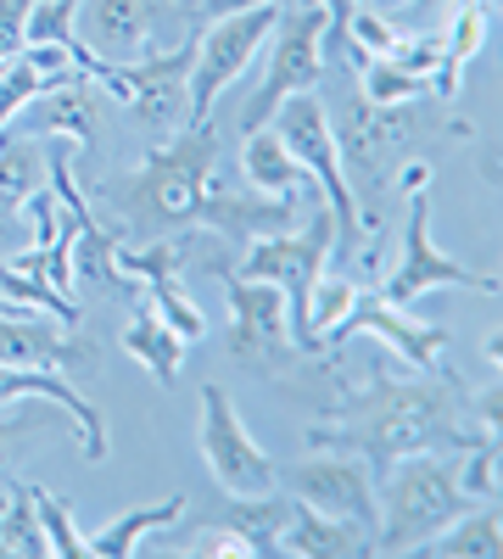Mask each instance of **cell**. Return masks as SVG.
<instances>
[{
    "label": "cell",
    "mask_w": 503,
    "mask_h": 559,
    "mask_svg": "<svg viewBox=\"0 0 503 559\" xmlns=\"http://www.w3.org/2000/svg\"><path fill=\"white\" fill-rule=\"evenodd\" d=\"M470 386H431V381H397L375 376V386L352 397L336 419L313 426V448H347L381 476L392 459L426 453V448H470V442H498L465 414Z\"/></svg>",
    "instance_id": "cell-1"
},
{
    "label": "cell",
    "mask_w": 503,
    "mask_h": 559,
    "mask_svg": "<svg viewBox=\"0 0 503 559\" xmlns=\"http://www.w3.org/2000/svg\"><path fill=\"white\" fill-rule=\"evenodd\" d=\"M465 509L476 503L459 487V448L403 453L375 476V554H420Z\"/></svg>",
    "instance_id": "cell-2"
},
{
    "label": "cell",
    "mask_w": 503,
    "mask_h": 559,
    "mask_svg": "<svg viewBox=\"0 0 503 559\" xmlns=\"http://www.w3.org/2000/svg\"><path fill=\"white\" fill-rule=\"evenodd\" d=\"M331 252H336V218L331 207L308 197V213L297 229H286V236H263L247 247L241 269L247 280H268L274 292L286 297V319H291V347L297 353H325V342L313 336V286L325 280L331 269Z\"/></svg>",
    "instance_id": "cell-3"
},
{
    "label": "cell",
    "mask_w": 503,
    "mask_h": 559,
    "mask_svg": "<svg viewBox=\"0 0 503 559\" xmlns=\"http://www.w3.org/2000/svg\"><path fill=\"white\" fill-rule=\"evenodd\" d=\"M213 163H218V140L207 123H185L179 134H168L163 146L146 157V168L129 185H118V202L134 224H163V229H191L207 191H213Z\"/></svg>",
    "instance_id": "cell-4"
},
{
    "label": "cell",
    "mask_w": 503,
    "mask_h": 559,
    "mask_svg": "<svg viewBox=\"0 0 503 559\" xmlns=\"http://www.w3.org/2000/svg\"><path fill=\"white\" fill-rule=\"evenodd\" d=\"M268 129L286 140V152L297 157V168L308 174L313 197L331 207L336 218V252L331 258H352L363 229H358V191L347 185V163H342V134L325 112V102H319V90H297V96H286L280 107H274Z\"/></svg>",
    "instance_id": "cell-5"
},
{
    "label": "cell",
    "mask_w": 503,
    "mask_h": 559,
    "mask_svg": "<svg viewBox=\"0 0 503 559\" xmlns=\"http://www.w3.org/2000/svg\"><path fill=\"white\" fill-rule=\"evenodd\" d=\"M325 12L308 7V0H297V7L280 12V23H274V57H268V73L258 84V96L241 107V129H263L274 118V107H280L286 96H297V90H319V79H325Z\"/></svg>",
    "instance_id": "cell-6"
},
{
    "label": "cell",
    "mask_w": 503,
    "mask_h": 559,
    "mask_svg": "<svg viewBox=\"0 0 503 559\" xmlns=\"http://www.w3.org/2000/svg\"><path fill=\"white\" fill-rule=\"evenodd\" d=\"M274 23H280V12H274V7H241V12L213 17V23L196 34V62H191V118H185V123H207V118H213L218 96L252 68V57L268 45Z\"/></svg>",
    "instance_id": "cell-7"
},
{
    "label": "cell",
    "mask_w": 503,
    "mask_h": 559,
    "mask_svg": "<svg viewBox=\"0 0 503 559\" xmlns=\"http://www.w3.org/2000/svg\"><path fill=\"white\" fill-rule=\"evenodd\" d=\"M280 487L319 509V515H336V521H352L375 537V471L363 464L358 453L347 448H319L313 459L291 464V471H280Z\"/></svg>",
    "instance_id": "cell-8"
},
{
    "label": "cell",
    "mask_w": 503,
    "mask_h": 559,
    "mask_svg": "<svg viewBox=\"0 0 503 559\" xmlns=\"http://www.w3.org/2000/svg\"><path fill=\"white\" fill-rule=\"evenodd\" d=\"M202 453H207V471L224 492H274L280 487V464H274L252 431H247V419L236 414L230 392L224 386H202Z\"/></svg>",
    "instance_id": "cell-9"
},
{
    "label": "cell",
    "mask_w": 503,
    "mask_h": 559,
    "mask_svg": "<svg viewBox=\"0 0 503 559\" xmlns=\"http://www.w3.org/2000/svg\"><path fill=\"white\" fill-rule=\"evenodd\" d=\"M442 286H465V292H481V297H498V274H476L470 263L459 258H447L436 241H431V202L426 191H415V202H408V236H403V258L386 280V302L408 308V302H420Z\"/></svg>",
    "instance_id": "cell-10"
},
{
    "label": "cell",
    "mask_w": 503,
    "mask_h": 559,
    "mask_svg": "<svg viewBox=\"0 0 503 559\" xmlns=\"http://www.w3.org/2000/svg\"><path fill=\"white\" fill-rule=\"evenodd\" d=\"M191 62H196V39L173 45V51H141L123 68V96L134 123H146L157 140L179 134L191 118Z\"/></svg>",
    "instance_id": "cell-11"
},
{
    "label": "cell",
    "mask_w": 503,
    "mask_h": 559,
    "mask_svg": "<svg viewBox=\"0 0 503 559\" xmlns=\"http://www.w3.org/2000/svg\"><path fill=\"white\" fill-rule=\"evenodd\" d=\"M352 336H381L397 358H408L415 369H426V376H442V347H453L447 331L408 319L397 302H386V297L370 292V286H358L352 308L336 319V331L325 336V347H342V342H352Z\"/></svg>",
    "instance_id": "cell-12"
},
{
    "label": "cell",
    "mask_w": 503,
    "mask_h": 559,
    "mask_svg": "<svg viewBox=\"0 0 503 559\" xmlns=\"http://www.w3.org/2000/svg\"><path fill=\"white\" fill-rule=\"evenodd\" d=\"M152 0H79V45L107 68H129L141 51H152Z\"/></svg>",
    "instance_id": "cell-13"
},
{
    "label": "cell",
    "mask_w": 503,
    "mask_h": 559,
    "mask_svg": "<svg viewBox=\"0 0 503 559\" xmlns=\"http://www.w3.org/2000/svg\"><path fill=\"white\" fill-rule=\"evenodd\" d=\"M302 197H263V191H224V185L213 179V191L196 213V224L218 229V236H236V241H263V236H286V229L302 224Z\"/></svg>",
    "instance_id": "cell-14"
},
{
    "label": "cell",
    "mask_w": 503,
    "mask_h": 559,
    "mask_svg": "<svg viewBox=\"0 0 503 559\" xmlns=\"http://www.w3.org/2000/svg\"><path fill=\"white\" fill-rule=\"evenodd\" d=\"M23 397L57 403V408L73 419V431H79L89 464H101V459L112 453V448H107V419H101V408L89 403V397H79V392L62 381V369H7V364H0V408H12V403H23Z\"/></svg>",
    "instance_id": "cell-15"
},
{
    "label": "cell",
    "mask_w": 503,
    "mask_h": 559,
    "mask_svg": "<svg viewBox=\"0 0 503 559\" xmlns=\"http://www.w3.org/2000/svg\"><path fill=\"white\" fill-rule=\"evenodd\" d=\"M230 286V353L236 358H263L274 347H291V319H286V297L268 286V280H247V274H224Z\"/></svg>",
    "instance_id": "cell-16"
},
{
    "label": "cell",
    "mask_w": 503,
    "mask_h": 559,
    "mask_svg": "<svg viewBox=\"0 0 503 559\" xmlns=\"http://www.w3.org/2000/svg\"><path fill=\"white\" fill-rule=\"evenodd\" d=\"M0 364L7 369H73V364H89V347L62 336L51 319L0 308Z\"/></svg>",
    "instance_id": "cell-17"
},
{
    "label": "cell",
    "mask_w": 503,
    "mask_h": 559,
    "mask_svg": "<svg viewBox=\"0 0 503 559\" xmlns=\"http://www.w3.org/2000/svg\"><path fill=\"white\" fill-rule=\"evenodd\" d=\"M280 554H297V559H363V554H375V537L363 526H352V521L319 515V509L297 503L291 526L280 537Z\"/></svg>",
    "instance_id": "cell-18"
},
{
    "label": "cell",
    "mask_w": 503,
    "mask_h": 559,
    "mask_svg": "<svg viewBox=\"0 0 503 559\" xmlns=\"http://www.w3.org/2000/svg\"><path fill=\"white\" fill-rule=\"evenodd\" d=\"M291 509H297V498L280 492V487H274V492H247V498L230 492V503L218 509L213 526H230L252 548V559H263V554H280V537L291 526Z\"/></svg>",
    "instance_id": "cell-19"
},
{
    "label": "cell",
    "mask_w": 503,
    "mask_h": 559,
    "mask_svg": "<svg viewBox=\"0 0 503 559\" xmlns=\"http://www.w3.org/2000/svg\"><path fill=\"white\" fill-rule=\"evenodd\" d=\"M241 179L252 185V191H263V197H291V191L308 185V174L297 168V157L286 152V140L274 134L268 123L247 129V140H241ZM308 191H313V185H308Z\"/></svg>",
    "instance_id": "cell-20"
},
{
    "label": "cell",
    "mask_w": 503,
    "mask_h": 559,
    "mask_svg": "<svg viewBox=\"0 0 503 559\" xmlns=\"http://www.w3.org/2000/svg\"><path fill=\"white\" fill-rule=\"evenodd\" d=\"M123 353L134 364H146L152 376H157V386H173L179 381V364H185V353H191V342L179 336V331H168L157 308L141 302V313H134L129 331H123Z\"/></svg>",
    "instance_id": "cell-21"
},
{
    "label": "cell",
    "mask_w": 503,
    "mask_h": 559,
    "mask_svg": "<svg viewBox=\"0 0 503 559\" xmlns=\"http://www.w3.org/2000/svg\"><path fill=\"white\" fill-rule=\"evenodd\" d=\"M173 521H185V498H163V503H146V509H129V515L107 521L101 532H89L84 537V554H96V559H129L134 548H141V537L173 526Z\"/></svg>",
    "instance_id": "cell-22"
},
{
    "label": "cell",
    "mask_w": 503,
    "mask_h": 559,
    "mask_svg": "<svg viewBox=\"0 0 503 559\" xmlns=\"http://www.w3.org/2000/svg\"><path fill=\"white\" fill-rule=\"evenodd\" d=\"M28 112H34V129L39 134H62V140H73V146H84V152H96V107H89V96L79 84H57V90H39V96L28 102Z\"/></svg>",
    "instance_id": "cell-23"
},
{
    "label": "cell",
    "mask_w": 503,
    "mask_h": 559,
    "mask_svg": "<svg viewBox=\"0 0 503 559\" xmlns=\"http://www.w3.org/2000/svg\"><path fill=\"white\" fill-rule=\"evenodd\" d=\"M420 554H436V559H498L503 554V515H498V503L465 509L453 526H442L431 543H420Z\"/></svg>",
    "instance_id": "cell-24"
},
{
    "label": "cell",
    "mask_w": 503,
    "mask_h": 559,
    "mask_svg": "<svg viewBox=\"0 0 503 559\" xmlns=\"http://www.w3.org/2000/svg\"><path fill=\"white\" fill-rule=\"evenodd\" d=\"M45 559L51 543H45V526L34 515V481H12V492L0 498V559Z\"/></svg>",
    "instance_id": "cell-25"
},
{
    "label": "cell",
    "mask_w": 503,
    "mask_h": 559,
    "mask_svg": "<svg viewBox=\"0 0 503 559\" xmlns=\"http://www.w3.org/2000/svg\"><path fill=\"white\" fill-rule=\"evenodd\" d=\"M45 146L39 140H0V213H17L39 185H45Z\"/></svg>",
    "instance_id": "cell-26"
},
{
    "label": "cell",
    "mask_w": 503,
    "mask_h": 559,
    "mask_svg": "<svg viewBox=\"0 0 503 559\" xmlns=\"http://www.w3.org/2000/svg\"><path fill=\"white\" fill-rule=\"evenodd\" d=\"M358 68H363L358 90H363V107H370V112H392V107L415 102L420 90H426V79H415L408 68H397L392 57H370V62H358Z\"/></svg>",
    "instance_id": "cell-27"
},
{
    "label": "cell",
    "mask_w": 503,
    "mask_h": 559,
    "mask_svg": "<svg viewBox=\"0 0 503 559\" xmlns=\"http://www.w3.org/2000/svg\"><path fill=\"white\" fill-rule=\"evenodd\" d=\"M146 302L163 313V324L168 331H179L185 342H202L207 336V319H202V308L179 292V274H157V280H146Z\"/></svg>",
    "instance_id": "cell-28"
},
{
    "label": "cell",
    "mask_w": 503,
    "mask_h": 559,
    "mask_svg": "<svg viewBox=\"0 0 503 559\" xmlns=\"http://www.w3.org/2000/svg\"><path fill=\"white\" fill-rule=\"evenodd\" d=\"M39 90H45V79H39V68H34L23 51L0 62V129H7L12 118H23Z\"/></svg>",
    "instance_id": "cell-29"
},
{
    "label": "cell",
    "mask_w": 503,
    "mask_h": 559,
    "mask_svg": "<svg viewBox=\"0 0 503 559\" xmlns=\"http://www.w3.org/2000/svg\"><path fill=\"white\" fill-rule=\"evenodd\" d=\"M34 515H39L45 543H51L57 559H84V537H79V526H73V515H68L62 498H51L45 487H34Z\"/></svg>",
    "instance_id": "cell-30"
},
{
    "label": "cell",
    "mask_w": 503,
    "mask_h": 559,
    "mask_svg": "<svg viewBox=\"0 0 503 559\" xmlns=\"http://www.w3.org/2000/svg\"><path fill=\"white\" fill-rule=\"evenodd\" d=\"M459 487L470 503H498V442L459 448Z\"/></svg>",
    "instance_id": "cell-31"
},
{
    "label": "cell",
    "mask_w": 503,
    "mask_h": 559,
    "mask_svg": "<svg viewBox=\"0 0 503 559\" xmlns=\"http://www.w3.org/2000/svg\"><path fill=\"white\" fill-rule=\"evenodd\" d=\"M352 297H358V280H319L313 286V336L319 342L336 331V319L352 308Z\"/></svg>",
    "instance_id": "cell-32"
},
{
    "label": "cell",
    "mask_w": 503,
    "mask_h": 559,
    "mask_svg": "<svg viewBox=\"0 0 503 559\" xmlns=\"http://www.w3.org/2000/svg\"><path fill=\"white\" fill-rule=\"evenodd\" d=\"M28 437H39V419L34 414H7V419H0V464H7V453L17 442H28Z\"/></svg>",
    "instance_id": "cell-33"
},
{
    "label": "cell",
    "mask_w": 503,
    "mask_h": 559,
    "mask_svg": "<svg viewBox=\"0 0 503 559\" xmlns=\"http://www.w3.org/2000/svg\"><path fill=\"white\" fill-rule=\"evenodd\" d=\"M196 554H218V559H252V548H247V543H241L230 526H218L213 537H202V543H196Z\"/></svg>",
    "instance_id": "cell-34"
},
{
    "label": "cell",
    "mask_w": 503,
    "mask_h": 559,
    "mask_svg": "<svg viewBox=\"0 0 503 559\" xmlns=\"http://www.w3.org/2000/svg\"><path fill=\"white\" fill-rule=\"evenodd\" d=\"M308 7L325 12V23H331V34H325V39H342V28H347V17H352L358 0H308Z\"/></svg>",
    "instance_id": "cell-35"
},
{
    "label": "cell",
    "mask_w": 503,
    "mask_h": 559,
    "mask_svg": "<svg viewBox=\"0 0 503 559\" xmlns=\"http://www.w3.org/2000/svg\"><path fill=\"white\" fill-rule=\"evenodd\" d=\"M426 185H431V163H408V168L397 174V191H403V197H415V191H426Z\"/></svg>",
    "instance_id": "cell-36"
}]
</instances>
